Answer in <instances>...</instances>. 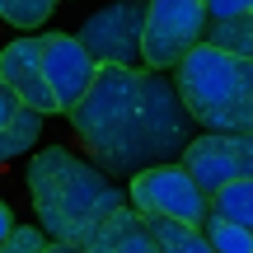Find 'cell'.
Returning <instances> with one entry per match:
<instances>
[{
    "label": "cell",
    "mask_w": 253,
    "mask_h": 253,
    "mask_svg": "<svg viewBox=\"0 0 253 253\" xmlns=\"http://www.w3.org/2000/svg\"><path fill=\"white\" fill-rule=\"evenodd\" d=\"M80 150L103 173H145L178 164L197 126L183 108L173 75L103 66L89 99L71 113Z\"/></svg>",
    "instance_id": "cell-1"
},
{
    "label": "cell",
    "mask_w": 253,
    "mask_h": 253,
    "mask_svg": "<svg viewBox=\"0 0 253 253\" xmlns=\"http://www.w3.org/2000/svg\"><path fill=\"white\" fill-rule=\"evenodd\" d=\"M24 183L38 211V230L52 244H94L108 230V220L126 207V188H118L113 173H103L89 155L71 145L38 150Z\"/></svg>",
    "instance_id": "cell-2"
},
{
    "label": "cell",
    "mask_w": 253,
    "mask_h": 253,
    "mask_svg": "<svg viewBox=\"0 0 253 253\" xmlns=\"http://www.w3.org/2000/svg\"><path fill=\"white\" fill-rule=\"evenodd\" d=\"M183 108L202 136H249L253 131V61L216 52L202 42L173 71Z\"/></svg>",
    "instance_id": "cell-3"
},
{
    "label": "cell",
    "mask_w": 253,
    "mask_h": 253,
    "mask_svg": "<svg viewBox=\"0 0 253 253\" xmlns=\"http://www.w3.org/2000/svg\"><path fill=\"white\" fill-rule=\"evenodd\" d=\"M207 0H150L145 9V38L141 56L145 71L173 75L202 42H207Z\"/></svg>",
    "instance_id": "cell-4"
},
{
    "label": "cell",
    "mask_w": 253,
    "mask_h": 253,
    "mask_svg": "<svg viewBox=\"0 0 253 253\" xmlns=\"http://www.w3.org/2000/svg\"><path fill=\"white\" fill-rule=\"evenodd\" d=\"M131 211H141L145 220H178V225L202 230L211 216V197L188 178L183 164H164V169H145L126 188Z\"/></svg>",
    "instance_id": "cell-5"
},
{
    "label": "cell",
    "mask_w": 253,
    "mask_h": 253,
    "mask_svg": "<svg viewBox=\"0 0 253 253\" xmlns=\"http://www.w3.org/2000/svg\"><path fill=\"white\" fill-rule=\"evenodd\" d=\"M145 9L150 5H103L94 9L89 19L80 24V47L103 66H118V71H145V56H141V38H145Z\"/></svg>",
    "instance_id": "cell-6"
},
{
    "label": "cell",
    "mask_w": 253,
    "mask_h": 253,
    "mask_svg": "<svg viewBox=\"0 0 253 253\" xmlns=\"http://www.w3.org/2000/svg\"><path fill=\"white\" fill-rule=\"evenodd\" d=\"M178 164L207 197H216V192L253 178V131L249 136H202L197 131Z\"/></svg>",
    "instance_id": "cell-7"
},
{
    "label": "cell",
    "mask_w": 253,
    "mask_h": 253,
    "mask_svg": "<svg viewBox=\"0 0 253 253\" xmlns=\"http://www.w3.org/2000/svg\"><path fill=\"white\" fill-rule=\"evenodd\" d=\"M42 75H47V89H52L56 108L71 118L89 99L94 80H99V61L80 47L75 33H42Z\"/></svg>",
    "instance_id": "cell-8"
},
{
    "label": "cell",
    "mask_w": 253,
    "mask_h": 253,
    "mask_svg": "<svg viewBox=\"0 0 253 253\" xmlns=\"http://www.w3.org/2000/svg\"><path fill=\"white\" fill-rule=\"evenodd\" d=\"M0 80L9 84V94L19 99V108L38 113V118H47V113H61L52 99V89H47V75H42V38H14L9 47H0Z\"/></svg>",
    "instance_id": "cell-9"
},
{
    "label": "cell",
    "mask_w": 253,
    "mask_h": 253,
    "mask_svg": "<svg viewBox=\"0 0 253 253\" xmlns=\"http://www.w3.org/2000/svg\"><path fill=\"white\" fill-rule=\"evenodd\" d=\"M94 244H103V253H160L150 225H145V216H141V211H131V202L108 220V230H103Z\"/></svg>",
    "instance_id": "cell-10"
},
{
    "label": "cell",
    "mask_w": 253,
    "mask_h": 253,
    "mask_svg": "<svg viewBox=\"0 0 253 253\" xmlns=\"http://www.w3.org/2000/svg\"><path fill=\"white\" fill-rule=\"evenodd\" d=\"M207 42L216 47V52H230V56L253 61V5L239 19H230V24H207Z\"/></svg>",
    "instance_id": "cell-11"
},
{
    "label": "cell",
    "mask_w": 253,
    "mask_h": 253,
    "mask_svg": "<svg viewBox=\"0 0 253 253\" xmlns=\"http://www.w3.org/2000/svg\"><path fill=\"white\" fill-rule=\"evenodd\" d=\"M155 235V244H160V253H216L207 244V235L192 225H178V220H145Z\"/></svg>",
    "instance_id": "cell-12"
},
{
    "label": "cell",
    "mask_w": 253,
    "mask_h": 253,
    "mask_svg": "<svg viewBox=\"0 0 253 253\" xmlns=\"http://www.w3.org/2000/svg\"><path fill=\"white\" fill-rule=\"evenodd\" d=\"M211 216H220V220H230V225H239V230L253 235V178L216 192V197H211Z\"/></svg>",
    "instance_id": "cell-13"
},
{
    "label": "cell",
    "mask_w": 253,
    "mask_h": 253,
    "mask_svg": "<svg viewBox=\"0 0 253 253\" xmlns=\"http://www.w3.org/2000/svg\"><path fill=\"white\" fill-rule=\"evenodd\" d=\"M38 131H42V118H38V113H28V108H19V118L0 131V164L28 155V150H33V141H38Z\"/></svg>",
    "instance_id": "cell-14"
},
{
    "label": "cell",
    "mask_w": 253,
    "mask_h": 253,
    "mask_svg": "<svg viewBox=\"0 0 253 253\" xmlns=\"http://www.w3.org/2000/svg\"><path fill=\"white\" fill-rule=\"evenodd\" d=\"M202 235H207V244L216 253H253V235L239 230V225H230V220H220V216H207Z\"/></svg>",
    "instance_id": "cell-15"
},
{
    "label": "cell",
    "mask_w": 253,
    "mask_h": 253,
    "mask_svg": "<svg viewBox=\"0 0 253 253\" xmlns=\"http://www.w3.org/2000/svg\"><path fill=\"white\" fill-rule=\"evenodd\" d=\"M52 14H56L52 0H0V19L14 24V28H28V33H33L38 24H47Z\"/></svg>",
    "instance_id": "cell-16"
},
{
    "label": "cell",
    "mask_w": 253,
    "mask_h": 253,
    "mask_svg": "<svg viewBox=\"0 0 253 253\" xmlns=\"http://www.w3.org/2000/svg\"><path fill=\"white\" fill-rule=\"evenodd\" d=\"M253 0H207V19L211 24H230V19H239Z\"/></svg>",
    "instance_id": "cell-17"
},
{
    "label": "cell",
    "mask_w": 253,
    "mask_h": 253,
    "mask_svg": "<svg viewBox=\"0 0 253 253\" xmlns=\"http://www.w3.org/2000/svg\"><path fill=\"white\" fill-rule=\"evenodd\" d=\"M14 118H19V99L9 94V84L0 80V131H5V126L14 122Z\"/></svg>",
    "instance_id": "cell-18"
},
{
    "label": "cell",
    "mask_w": 253,
    "mask_h": 253,
    "mask_svg": "<svg viewBox=\"0 0 253 253\" xmlns=\"http://www.w3.org/2000/svg\"><path fill=\"white\" fill-rule=\"evenodd\" d=\"M14 230H19V225H14V216H9V207H5V197H0V249L9 244V235H14Z\"/></svg>",
    "instance_id": "cell-19"
},
{
    "label": "cell",
    "mask_w": 253,
    "mask_h": 253,
    "mask_svg": "<svg viewBox=\"0 0 253 253\" xmlns=\"http://www.w3.org/2000/svg\"><path fill=\"white\" fill-rule=\"evenodd\" d=\"M47 253H80V244H47Z\"/></svg>",
    "instance_id": "cell-20"
}]
</instances>
